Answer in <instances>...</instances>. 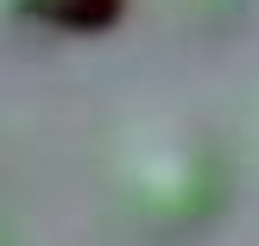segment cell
Instances as JSON below:
<instances>
[{
  "instance_id": "cell-1",
  "label": "cell",
  "mask_w": 259,
  "mask_h": 246,
  "mask_svg": "<svg viewBox=\"0 0 259 246\" xmlns=\"http://www.w3.org/2000/svg\"><path fill=\"white\" fill-rule=\"evenodd\" d=\"M126 0H0V19L45 32H108Z\"/></svg>"
}]
</instances>
